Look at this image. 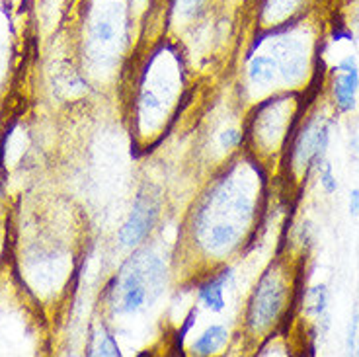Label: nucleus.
Instances as JSON below:
<instances>
[{
	"instance_id": "obj_1",
	"label": "nucleus",
	"mask_w": 359,
	"mask_h": 357,
	"mask_svg": "<svg viewBox=\"0 0 359 357\" xmlns=\"http://www.w3.org/2000/svg\"><path fill=\"white\" fill-rule=\"evenodd\" d=\"M166 269L158 256L139 252L127 262L111 289V304L116 313L129 314L141 311L162 293Z\"/></svg>"
},
{
	"instance_id": "obj_2",
	"label": "nucleus",
	"mask_w": 359,
	"mask_h": 357,
	"mask_svg": "<svg viewBox=\"0 0 359 357\" xmlns=\"http://www.w3.org/2000/svg\"><path fill=\"white\" fill-rule=\"evenodd\" d=\"M158 199L156 196H147L141 194L135 201L133 211L129 215V219L126 224L121 227V231L117 234L119 242L126 246V248H133L139 242L144 241V236L149 234V231L153 229V224L156 223V217H158Z\"/></svg>"
},
{
	"instance_id": "obj_3",
	"label": "nucleus",
	"mask_w": 359,
	"mask_h": 357,
	"mask_svg": "<svg viewBox=\"0 0 359 357\" xmlns=\"http://www.w3.org/2000/svg\"><path fill=\"white\" fill-rule=\"evenodd\" d=\"M328 141H330V121H326L323 117L311 121L301 131L293 149L295 166L299 168H309L314 164L318 166V162L323 161L324 152H326Z\"/></svg>"
},
{
	"instance_id": "obj_4",
	"label": "nucleus",
	"mask_w": 359,
	"mask_h": 357,
	"mask_svg": "<svg viewBox=\"0 0 359 357\" xmlns=\"http://www.w3.org/2000/svg\"><path fill=\"white\" fill-rule=\"evenodd\" d=\"M283 297H285V291H283V285L279 283V279L271 276L264 277L250 304L252 326L262 328V326H268L276 321L281 307H283Z\"/></svg>"
},
{
	"instance_id": "obj_5",
	"label": "nucleus",
	"mask_w": 359,
	"mask_h": 357,
	"mask_svg": "<svg viewBox=\"0 0 359 357\" xmlns=\"http://www.w3.org/2000/svg\"><path fill=\"white\" fill-rule=\"evenodd\" d=\"M336 76L332 82L334 104L340 112H351L355 109L359 90V69L353 57H346L340 65L334 69Z\"/></svg>"
},
{
	"instance_id": "obj_6",
	"label": "nucleus",
	"mask_w": 359,
	"mask_h": 357,
	"mask_svg": "<svg viewBox=\"0 0 359 357\" xmlns=\"http://www.w3.org/2000/svg\"><path fill=\"white\" fill-rule=\"evenodd\" d=\"M229 277H231V274L223 271L219 277H213L211 281H207L205 285L199 287V299H201V303L205 304L211 313H221L224 309L223 287L229 281Z\"/></svg>"
},
{
	"instance_id": "obj_7",
	"label": "nucleus",
	"mask_w": 359,
	"mask_h": 357,
	"mask_svg": "<svg viewBox=\"0 0 359 357\" xmlns=\"http://www.w3.org/2000/svg\"><path fill=\"white\" fill-rule=\"evenodd\" d=\"M229 339V332L223 326H209L196 342H194V353L198 356H211L217 349H221Z\"/></svg>"
},
{
	"instance_id": "obj_8",
	"label": "nucleus",
	"mask_w": 359,
	"mask_h": 357,
	"mask_svg": "<svg viewBox=\"0 0 359 357\" xmlns=\"http://www.w3.org/2000/svg\"><path fill=\"white\" fill-rule=\"evenodd\" d=\"M276 72H278V61L273 57L258 55L248 65V76L258 86H268V84H271L273 79H276Z\"/></svg>"
},
{
	"instance_id": "obj_9",
	"label": "nucleus",
	"mask_w": 359,
	"mask_h": 357,
	"mask_svg": "<svg viewBox=\"0 0 359 357\" xmlns=\"http://www.w3.org/2000/svg\"><path fill=\"white\" fill-rule=\"evenodd\" d=\"M305 0H264L262 4V16L268 22H283L299 10Z\"/></svg>"
},
{
	"instance_id": "obj_10",
	"label": "nucleus",
	"mask_w": 359,
	"mask_h": 357,
	"mask_svg": "<svg viewBox=\"0 0 359 357\" xmlns=\"http://www.w3.org/2000/svg\"><path fill=\"white\" fill-rule=\"evenodd\" d=\"M305 313L314 318H320L328 307V289L326 285H314L305 293Z\"/></svg>"
},
{
	"instance_id": "obj_11",
	"label": "nucleus",
	"mask_w": 359,
	"mask_h": 357,
	"mask_svg": "<svg viewBox=\"0 0 359 357\" xmlns=\"http://www.w3.org/2000/svg\"><path fill=\"white\" fill-rule=\"evenodd\" d=\"M236 241V229L233 224H215L207 232V242L211 248H224Z\"/></svg>"
},
{
	"instance_id": "obj_12",
	"label": "nucleus",
	"mask_w": 359,
	"mask_h": 357,
	"mask_svg": "<svg viewBox=\"0 0 359 357\" xmlns=\"http://www.w3.org/2000/svg\"><path fill=\"white\" fill-rule=\"evenodd\" d=\"M92 36H94V39L98 43H109L116 37V26H114V22L109 18L98 20L94 24V27H92Z\"/></svg>"
},
{
	"instance_id": "obj_13",
	"label": "nucleus",
	"mask_w": 359,
	"mask_h": 357,
	"mask_svg": "<svg viewBox=\"0 0 359 357\" xmlns=\"http://www.w3.org/2000/svg\"><path fill=\"white\" fill-rule=\"evenodd\" d=\"M318 172H320V186L326 194H334L338 189V180L334 176L332 164L326 161L318 162Z\"/></svg>"
},
{
	"instance_id": "obj_14",
	"label": "nucleus",
	"mask_w": 359,
	"mask_h": 357,
	"mask_svg": "<svg viewBox=\"0 0 359 357\" xmlns=\"http://www.w3.org/2000/svg\"><path fill=\"white\" fill-rule=\"evenodd\" d=\"M96 353L100 356H119V346L116 344L114 336H109L108 332H100L96 338Z\"/></svg>"
},
{
	"instance_id": "obj_15",
	"label": "nucleus",
	"mask_w": 359,
	"mask_h": 357,
	"mask_svg": "<svg viewBox=\"0 0 359 357\" xmlns=\"http://www.w3.org/2000/svg\"><path fill=\"white\" fill-rule=\"evenodd\" d=\"M346 346H348V351L351 356H359V311H355L353 316H351Z\"/></svg>"
},
{
	"instance_id": "obj_16",
	"label": "nucleus",
	"mask_w": 359,
	"mask_h": 357,
	"mask_svg": "<svg viewBox=\"0 0 359 357\" xmlns=\"http://www.w3.org/2000/svg\"><path fill=\"white\" fill-rule=\"evenodd\" d=\"M207 0H176V8L184 16H196L199 10L205 6Z\"/></svg>"
},
{
	"instance_id": "obj_17",
	"label": "nucleus",
	"mask_w": 359,
	"mask_h": 357,
	"mask_svg": "<svg viewBox=\"0 0 359 357\" xmlns=\"http://www.w3.org/2000/svg\"><path fill=\"white\" fill-rule=\"evenodd\" d=\"M241 131H236V129H226L223 133L219 135V144L223 147V149H234L236 144L241 143Z\"/></svg>"
},
{
	"instance_id": "obj_18",
	"label": "nucleus",
	"mask_w": 359,
	"mask_h": 357,
	"mask_svg": "<svg viewBox=\"0 0 359 357\" xmlns=\"http://www.w3.org/2000/svg\"><path fill=\"white\" fill-rule=\"evenodd\" d=\"M348 209H350L351 217H359V189H351L350 201H348Z\"/></svg>"
}]
</instances>
